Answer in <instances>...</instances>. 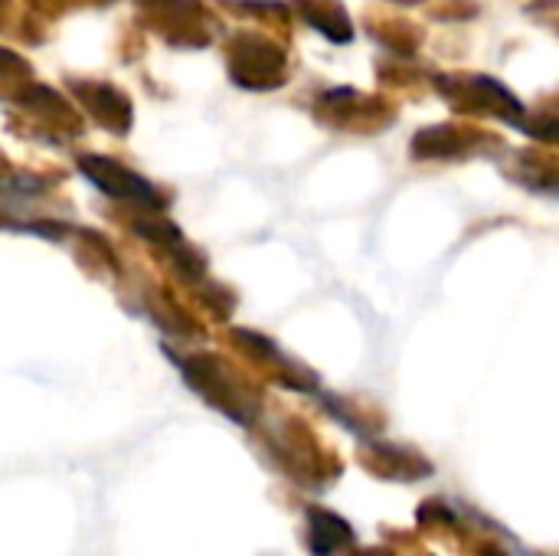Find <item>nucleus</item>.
<instances>
[{
  "label": "nucleus",
  "instance_id": "1",
  "mask_svg": "<svg viewBox=\"0 0 559 556\" xmlns=\"http://www.w3.org/2000/svg\"><path fill=\"white\" fill-rule=\"evenodd\" d=\"M85 170L102 184V190H108V193H121V197H128V200H154V193H151V187L144 184V180H138V177H131L128 170H121V167H115V164H108V161H98V167L92 164V157H85Z\"/></svg>",
  "mask_w": 559,
  "mask_h": 556
}]
</instances>
